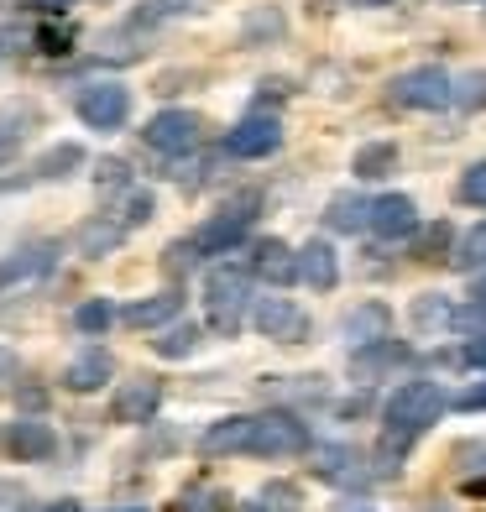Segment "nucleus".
Listing matches in <instances>:
<instances>
[{
	"label": "nucleus",
	"instance_id": "f257e3e1",
	"mask_svg": "<svg viewBox=\"0 0 486 512\" xmlns=\"http://www.w3.org/2000/svg\"><path fill=\"white\" fill-rule=\"evenodd\" d=\"M445 403H450V398H445V387H439V382H424V377L403 382V387L387 398V408H382L387 434H408V439L429 434V429L439 424V413H445Z\"/></svg>",
	"mask_w": 486,
	"mask_h": 512
},
{
	"label": "nucleus",
	"instance_id": "f03ea898",
	"mask_svg": "<svg viewBox=\"0 0 486 512\" xmlns=\"http://www.w3.org/2000/svg\"><path fill=\"white\" fill-rule=\"evenodd\" d=\"M246 309H251V272L246 267H215L210 283H204V319H210V330L236 340L246 324Z\"/></svg>",
	"mask_w": 486,
	"mask_h": 512
},
{
	"label": "nucleus",
	"instance_id": "7ed1b4c3",
	"mask_svg": "<svg viewBox=\"0 0 486 512\" xmlns=\"http://www.w3.org/2000/svg\"><path fill=\"white\" fill-rule=\"evenodd\" d=\"M304 450H314V434H309V424H304L298 413L272 408V413H262V418H251V445H246V455L288 460V455H304Z\"/></svg>",
	"mask_w": 486,
	"mask_h": 512
},
{
	"label": "nucleus",
	"instance_id": "20e7f679",
	"mask_svg": "<svg viewBox=\"0 0 486 512\" xmlns=\"http://www.w3.org/2000/svg\"><path fill=\"white\" fill-rule=\"evenodd\" d=\"M257 209H262V199L257 194H241V199H230L220 215H210L199 230H194V246L204 251V256H225V251H236V241L251 230V220H257Z\"/></svg>",
	"mask_w": 486,
	"mask_h": 512
},
{
	"label": "nucleus",
	"instance_id": "39448f33",
	"mask_svg": "<svg viewBox=\"0 0 486 512\" xmlns=\"http://www.w3.org/2000/svg\"><path fill=\"white\" fill-rule=\"evenodd\" d=\"M392 105H403V110H445L455 105V79L445 74V68H408V74L392 79Z\"/></svg>",
	"mask_w": 486,
	"mask_h": 512
},
{
	"label": "nucleus",
	"instance_id": "423d86ee",
	"mask_svg": "<svg viewBox=\"0 0 486 512\" xmlns=\"http://www.w3.org/2000/svg\"><path fill=\"white\" fill-rule=\"evenodd\" d=\"M74 110L89 131H121L131 115V89L126 84H84Z\"/></svg>",
	"mask_w": 486,
	"mask_h": 512
},
{
	"label": "nucleus",
	"instance_id": "0eeeda50",
	"mask_svg": "<svg viewBox=\"0 0 486 512\" xmlns=\"http://www.w3.org/2000/svg\"><path fill=\"white\" fill-rule=\"evenodd\" d=\"M199 115L194 110H157L152 121L142 126V142L162 157H183V152H194L199 147Z\"/></svg>",
	"mask_w": 486,
	"mask_h": 512
},
{
	"label": "nucleus",
	"instance_id": "6e6552de",
	"mask_svg": "<svg viewBox=\"0 0 486 512\" xmlns=\"http://www.w3.org/2000/svg\"><path fill=\"white\" fill-rule=\"evenodd\" d=\"M58 267V241H32V246H16L11 256H0V293H16V288H32L42 283Z\"/></svg>",
	"mask_w": 486,
	"mask_h": 512
},
{
	"label": "nucleus",
	"instance_id": "1a4fd4ad",
	"mask_svg": "<svg viewBox=\"0 0 486 512\" xmlns=\"http://www.w3.org/2000/svg\"><path fill=\"white\" fill-rule=\"evenodd\" d=\"M251 324L262 330V340H277V345H304L309 340V314L298 309L293 298H257Z\"/></svg>",
	"mask_w": 486,
	"mask_h": 512
},
{
	"label": "nucleus",
	"instance_id": "9d476101",
	"mask_svg": "<svg viewBox=\"0 0 486 512\" xmlns=\"http://www.w3.org/2000/svg\"><path fill=\"white\" fill-rule=\"evenodd\" d=\"M277 147H283V121H277V115H262V110H251L246 121H236V131L225 136V152L246 157V162L272 157Z\"/></svg>",
	"mask_w": 486,
	"mask_h": 512
},
{
	"label": "nucleus",
	"instance_id": "9b49d317",
	"mask_svg": "<svg viewBox=\"0 0 486 512\" xmlns=\"http://www.w3.org/2000/svg\"><path fill=\"white\" fill-rule=\"evenodd\" d=\"M58 450V434L42 418H11L0 424V455L6 460H48Z\"/></svg>",
	"mask_w": 486,
	"mask_h": 512
},
{
	"label": "nucleus",
	"instance_id": "f8f14e48",
	"mask_svg": "<svg viewBox=\"0 0 486 512\" xmlns=\"http://www.w3.org/2000/svg\"><path fill=\"white\" fill-rule=\"evenodd\" d=\"M366 230L382 236V241H413L419 236V204H413L408 194H382V199H372Z\"/></svg>",
	"mask_w": 486,
	"mask_h": 512
},
{
	"label": "nucleus",
	"instance_id": "ddd939ff",
	"mask_svg": "<svg viewBox=\"0 0 486 512\" xmlns=\"http://www.w3.org/2000/svg\"><path fill=\"white\" fill-rule=\"evenodd\" d=\"M162 408V382L152 377H136V382H121L110 398V418L115 424H152V413Z\"/></svg>",
	"mask_w": 486,
	"mask_h": 512
},
{
	"label": "nucleus",
	"instance_id": "4468645a",
	"mask_svg": "<svg viewBox=\"0 0 486 512\" xmlns=\"http://www.w3.org/2000/svg\"><path fill=\"white\" fill-rule=\"evenodd\" d=\"M251 277H262L272 288L298 283V251L283 246V241H257L251 246Z\"/></svg>",
	"mask_w": 486,
	"mask_h": 512
},
{
	"label": "nucleus",
	"instance_id": "2eb2a0df",
	"mask_svg": "<svg viewBox=\"0 0 486 512\" xmlns=\"http://www.w3.org/2000/svg\"><path fill=\"white\" fill-rule=\"evenodd\" d=\"M110 371H115L110 351H100V345H89V351H79L74 361L63 366V387H68V392H100V387L110 382Z\"/></svg>",
	"mask_w": 486,
	"mask_h": 512
},
{
	"label": "nucleus",
	"instance_id": "dca6fc26",
	"mask_svg": "<svg viewBox=\"0 0 486 512\" xmlns=\"http://www.w3.org/2000/svg\"><path fill=\"white\" fill-rule=\"evenodd\" d=\"M314 471L319 481H330V486H361L366 481V465L351 445H319L314 450Z\"/></svg>",
	"mask_w": 486,
	"mask_h": 512
},
{
	"label": "nucleus",
	"instance_id": "f3484780",
	"mask_svg": "<svg viewBox=\"0 0 486 512\" xmlns=\"http://www.w3.org/2000/svg\"><path fill=\"white\" fill-rule=\"evenodd\" d=\"M298 277H304L309 288L319 293H330L340 283V256L330 241H309V246H298Z\"/></svg>",
	"mask_w": 486,
	"mask_h": 512
},
{
	"label": "nucleus",
	"instance_id": "a211bd4d",
	"mask_svg": "<svg viewBox=\"0 0 486 512\" xmlns=\"http://www.w3.org/2000/svg\"><path fill=\"white\" fill-rule=\"evenodd\" d=\"M387 330H392V314H387L382 304H361V309H351V314L340 319V340H351L356 351L387 340Z\"/></svg>",
	"mask_w": 486,
	"mask_h": 512
},
{
	"label": "nucleus",
	"instance_id": "6ab92c4d",
	"mask_svg": "<svg viewBox=\"0 0 486 512\" xmlns=\"http://www.w3.org/2000/svg\"><path fill=\"white\" fill-rule=\"evenodd\" d=\"M178 314H183V293H152V298H136L121 319L131 330H168Z\"/></svg>",
	"mask_w": 486,
	"mask_h": 512
},
{
	"label": "nucleus",
	"instance_id": "aec40b11",
	"mask_svg": "<svg viewBox=\"0 0 486 512\" xmlns=\"http://www.w3.org/2000/svg\"><path fill=\"white\" fill-rule=\"evenodd\" d=\"M246 445H251V418H241V413L210 424V429H204V439H199L204 455H246Z\"/></svg>",
	"mask_w": 486,
	"mask_h": 512
},
{
	"label": "nucleus",
	"instance_id": "412c9836",
	"mask_svg": "<svg viewBox=\"0 0 486 512\" xmlns=\"http://www.w3.org/2000/svg\"><path fill=\"white\" fill-rule=\"evenodd\" d=\"M121 241H126V225L115 220V215H95V220H84V225H79V236H74L79 256H110Z\"/></svg>",
	"mask_w": 486,
	"mask_h": 512
},
{
	"label": "nucleus",
	"instance_id": "4be33fe9",
	"mask_svg": "<svg viewBox=\"0 0 486 512\" xmlns=\"http://www.w3.org/2000/svg\"><path fill=\"white\" fill-rule=\"evenodd\" d=\"M199 340H204V330L183 319V324H168V330H162V335L152 340V351H157L162 361H189V356L199 351Z\"/></svg>",
	"mask_w": 486,
	"mask_h": 512
},
{
	"label": "nucleus",
	"instance_id": "5701e85b",
	"mask_svg": "<svg viewBox=\"0 0 486 512\" xmlns=\"http://www.w3.org/2000/svg\"><path fill=\"white\" fill-rule=\"evenodd\" d=\"M84 168V147L79 142H58V147H48V152H42L37 157V178L42 183H53V178H68V173H79Z\"/></svg>",
	"mask_w": 486,
	"mask_h": 512
},
{
	"label": "nucleus",
	"instance_id": "b1692460",
	"mask_svg": "<svg viewBox=\"0 0 486 512\" xmlns=\"http://www.w3.org/2000/svg\"><path fill=\"white\" fill-rule=\"evenodd\" d=\"M204 11V0H142L131 27H162V21H178V16H194Z\"/></svg>",
	"mask_w": 486,
	"mask_h": 512
},
{
	"label": "nucleus",
	"instance_id": "393cba45",
	"mask_svg": "<svg viewBox=\"0 0 486 512\" xmlns=\"http://www.w3.org/2000/svg\"><path fill=\"white\" fill-rule=\"evenodd\" d=\"M366 220H372V204H366L361 194H335V199H330V225L345 230V236H356Z\"/></svg>",
	"mask_w": 486,
	"mask_h": 512
},
{
	"label": "nucleus",
	"instance_id": "a878e982",
	"mask_svg": "<svg viewBox=\"0 0 486 512\" xmlns=\"http://www.w3.org/2000/svg\"><path fill=\"white\" fill-rule=\"evenodd\" d=\"M450 319H455V304L445 293H424L419 304H413V324H419L424 335H434V330H450Z\"/></svg>",
	"mask_w": 486,
	"mask_h": 512
},
{
	"label": "nucleus",
	"instance_id": "bb28decb",
	"mask_svg": "<svg viewBox=\"0 0 486 512\" xmlns=\"http://www.w3.org/2000/svg\"><path fill=\"white\" fill-rule=\"evenodd\" d=\"M387 173H398V147L392 142H372L356 152V178H387Z\"/></svg>",
	"mask_w": 486,
	"mask_h": 512
},
{
	"label": "nucleus",
	"instance_id": "cd10ccee",
	"mask_svg": "<svg viewBox=\"0 0 486 512\" xmlns=\"http://www.w3.org/2000/svg\"><path fill=\"white\" fill-rule=\"evenodd\" d=\"M450 267H455V272H481V267H486V220L471 225L466 236H460V246H455V256H450Z\"/></svg>",
	"mask_w": 486,
	"mask_h": 512
},
{
	"label": "nucleus",
	"instance_id": "c85d7f7f",
	"mask_svg": "<svg viewBox=\"0 0 486 512\" xmlns=\"http://www.w3.org/2000/svg\"><path fill=\"white\" fill-rule=\"evenodd\" d=\"M157 215V199H152V189H136V183H131V189L121 194V209H115V220H121L126 230H136V225H147Z\"/></svg>",
	"mask_w": 486,
	"mask_h": 512
},
{
	"label": "nucleus",
	"instance_id": "c756f323",
	"mask_svg": "<svg viewBox=\"0 0 486 512\" xmlns=\"http://www.w3.org/2000/svg\"><path fill=\"white\" fill-rule=\"evenodd\" d=\"M110 324H115L110 298H84V304L74 309V330H79V335H105Z\"/></svg>",
	"mask_w": 486,
	"mask_h": 512
},
{
	"label": "nucleus",
	"instance_id": "7c9ffc66",
	"mask_svg": "<svg viewBox=\"0 0 486 512\" xmlns=\"http://www.w3.org/2000/svg\"><path fill=\"white\" fill-rule=\"evenodd\" d=\"M173 512H230V492H220V486H194V492H183L173 502Z\"/></svg>",
	"mask_w": 486,
	"mask_h": 512
},
{
	"label": "nucleus",
	"instance_id": "2f4dec72",
	"mask_svg": "<svg viewBox=\"0 0 486 512\" xmlns=\"http://www.w3.org/2000/svg\"><path fill=\"white\" fill-rule=\"evenodd\" d=\"M450 330H455V335H466V340H486V304H481V298H471V304H460V309H455Z\"/></svg>",
	"mask_w": 486,
	"mask_h": 512
},
{
	"label": "nucleus",
	"instance_id": "473e14b6",
	"mask_svg": "<svg viewBox=\"0 0 486 512\" xmlns=\"http://www.w3.org/2000/svg\"><path fill=\"white\" fill-rule=\"evenodd\" d=\"M257 502H262V512H298V486H288V481H267Z\"/></svg>",
	"mask_w": 486,
	"mask_h": 512
},
{
	"label": "nucleus",
	"instance_id": "72a5a7b5",
	"mask_svg": "<svg viewBox=\"0 0 486 512\" xmlns=\"http://www.w3.org/2000/svg\"><path fill=\"white\" fill-rule=\"evenodd\" d=\"M95 183H100L105 194H126V189H131V168H126L121 157H105L100 173H95Z\"/></svg>",
	"mask_w": 486,
	"mask_h": 512
},
{
	"label": "nucleus",
	"instance_id": "f704fd0d",
	"mask_svg": "<svg viewBox=\"0 0 486 512\" xmlns=\"http://www.w3.org/2000/svg\"><path fill=\"white\" fill-rule=\"evenodd\" d=\"M460 204H486V162H471L466 173H460Z\"/></svg>",
	"mask_w": 486,
	"mask_h": 512
},
{
	"label": "nucleus",
	"instance_id": "c9c22d12",
	"mask_svg": "<svg viewBox=\"0 0 486 512\" xmlns=\"http://www.w3.org/2000/svg\"><path fill=\"white\" fill-rule=\"evenodd\" d=\"M450 246V225H429L419 236V262H439V251Z\"/></svg>",
	"mask_w": 486,
	"mask_h": 512
},
{
	"label": "nucleus",
	"instance_id": "e433bc0d",
	"mask_svg": "<svg viewBox=\"0 0 486 512\" xmlns=\"http://www.w3.org/2000/svg\"><path fill=\"white\" fill-rule=\"evenodd\" d=\"M199 256H204V251H199L194 241H173V246H168V272H189Z\"/></svg>",
	"mask_w": 486,
	"mask_h": 512
},
{
	"label": "nucleus",
	"instance_id": "4c0bfd02",
	"mask_svg": "<svg viewBox=\"0 0 486 512\" xmlns=\"http://www.w3.org/2000/svg\"><path fill=\"white\" fill-rule=\"evenodd\" d=\"M455 408H466V413H486V382H476V387H466L455 398Z\"/></svg>",
	"mask_w": 486,
	"mask_h": 512
},
{
	"label": "nucleus",
	"instance_id": "58836bf2",
	"mask_svg": "<svg viewBox=\"0 0 486 512\" xmlns=\"http://www.w3.org/2000/svg\"><path fill=\"white\" fill-rule=\"evenodd\" d=\"M16 147H21V126L0 121V162H11V157H16Z\"/></svg>",
	"mask_w": 486,
	"mask_h": 512
},
{
	"label": "nucleus",
	"instance_id": "ea45409f",
	"mask_svg": "<svg viewBox=\"0 0 486 512\" xmlns=\"http://www.w3.org/2000/svg\"><path fill=\"white\" fill-rule=\"evenodd\" d=\"M32 11H42V16H63L68 6H79V0H27Z\"/></svg>",
	"mask_w": 486,
	"mask_h": 512
},
{
	"label": "nucleus",
	"instance_id": "a19ab883",
	"mask_svg": "<svg viewBox=\"0 0 486 512\" xmlns=\"http://www.w3.org/2000/svg\"><path fill=\"white\" fill-rule=\"evenodd\" d=\"M466 366H486V340H466V351H460Z\"/></svg>",
	"mask_w": 486,
	"mask_h": 512
},
{
	"label": "nucleus",
	"instance_id": "79ce46f5",
	"mask_svg": "<svg viewBox=\"0 0 486 512\" xmlns=\"http://www.w3.org/2000/svg\"><path fill=\"white\" fill-rule=\"evenodd\" d=\"M21 502V492H16V486H6V481H0V512H11Z\"/></svg>",
	"mask_w": 486,
	"mask_h": 512
},
{
	"label": "nucleus",
	"instance_id": "37998d69",
	"mask_svg": "<svg viewBox=\"0 0 486 512\" xmlns=\"http://www.w3.org/2000/svg\"><path fill=\"white\" fill-rule=\"evenodd\" d=\"M466 89H471V95H466V105H481V100H486V79H481V74H476Z\"/></svg>",
	"mask_w": 486,
	"mask_h": 512
},
{
	"label": "nucleus",
	"instance_id": "c03bdc74",
	"mask_svg": "<svg viewBox=\"0 0 486 512\" xmlns=\"http://www.w3.org/2000/svg\"><path fill=\"white\" fill-rule=\"evenodd\" d=\"M11 371H16V351H11V345H0V377H11Z\"/></svg>",
	"mask_w": 486,
	"mask_h": 512
},
{
	"label": "nucleus",
	"instance_id": "a18cd8bd",
	"mask_svg": "<svg viewBox=\"0 0 486 512\" xmlns=\"http://www.w3.org/2000/svg\"><path fill=\"white\" fill-rule=\"evenodd\" d=\"M37 512H79V502L63 497V502H48V507H37Z\"/></svg>",
	"mask_w": 486,
	"mask_h": 512
},
{
	"label": "nucleus",
	"instance_id": "49530a36",
	"mask_svg": "<svg viewBox=\"0 0 486 512\" xmlns=\"http://www.w3.org/2000/svg\"><path fill=\"white\" fill-rule=\"evenodd\" d=\"M466 492H471V497H486V476H476V481L466 486Z\"/></svg>",
	"mask_w": 486,
	"mask_h": 512
},
{
	"label": "nucleus",
	"instance_id": "de8ad7c7",
	"mask_svg": "<svg viewBox=\"0 0 486 512\" xmlns=\"http://www.w3.org/2000/svg\"><path fill=\"white\" fill-rule=\"evenodd\" d=\"M345 512H377V507H366V502H351V507H345Z\"/></svg>",
	"mask_w": 486,
	"mask_h": 512
},
{
	"label": "nucleus",
	"instance_id": "09e8293b",
	"mask_svg": "<svg viewBox=\"0 0 486 512\" xmlns=\"http://www.w3.org/2000/svg\"><path fill=\"white\" fill-rule=\"evenodd\" d=\"M476 298H481V304H486V272H481V283H476Z\"/></svg>",
	"mask_w": 486,
	"mask_h": 512
},
{
	"label": "nucleus",
	"instance_id": "8fccbe9b",
	"mask_svg": "<svg viewBox=\"0 0 486 512\" xmlns=\"http://www.w3.org/2000/svg\"><path fill=\"white\" fill-rule=\"evenodd\" d=\"M356 6H387V0H356Z\"/></svg>",
	"mask_w": 486,
	"mask_h": 512
},
{
	"label": "nucleus",
	"instance_id": "3c124183",
	"mask_svg": "<svg viewBox=\"0 0 486 512\" xmlns=\"http://www.w3.org/2000/svg\"><path fill=\"white\" fill-rule=\"evenodd\" d=\"M110 512H142V507H110Z\"/></svg>",
	"mask_w": 486,
	"mask_h": 512
},
{
	"label": "nucleus",
	"instance_id": "603ef678",
	"mask_svg": "<svg viewBox=\"0 0 486 512\" xmlns=\"http://www.w3.org/2000/svg\"><path fill=\"white\" fill-rule=\"evenodd\" d=\"M257 512H262V507H257Z\"/></svg>",
	"mask_w": 486,
	"mask_h": 512
}]
</instances>
